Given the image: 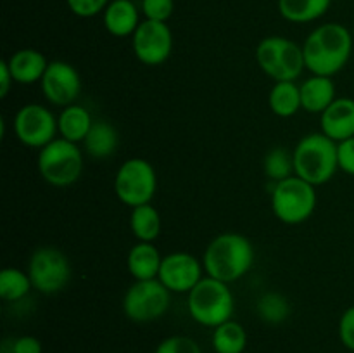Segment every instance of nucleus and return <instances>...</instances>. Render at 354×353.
<instances>
[{"label":"nucleus","instance_id":"f257e3e1","mask_svg":"<svg viewBox=\"0 0 354 353\" xmlns=\"http://www.w3.org/2000/svg\"><path fill=\"white\" fill-rule=\"evenodd\" d=\"M354 37L341 23H325L308 35L304 62L313 75L334 76L346 68L353 54Z\"/></svg>","mask_w":354,"mask_h":353},{"label":"nucleus","instance_id":"f03ea898","mask_svg":"<svg viewBox=\"0 0 354 353\" xmlns=\"http://www.w3.org/2000/svg\"><path fill=\"white\" fill-rule=\"evenodd\" d=\"M254 248L245 235L225 232L216 235L204 251L203 265L209 277L221 282H234L251 270Z\"/></svg>","mask_w":354,"mask_h":353},{"label":"nucleus","instance_id":"7ed1b4c3","mask_svg":"<svg viewBox=\"0 0 354 353\" xmlns=\"http://www.w3.org/2000/svg\"><path fill=\"white\" fill-rule=\"evenodd\" d=\"M294 175L311 185H324L339 170L337 142L325 134H310L301 138L292 151Z\"/></svg>","mask_w":354,"mask_h":353},{"label":"nucleus","instance_id":"20e7f679","mask_svg":"<svg viewBox=\"0 0 354 353\" xmlns=\"http://www.w3.org/2000/svg\"><path fill=\"white\" fill-rule=\"evenodd\" d=\"M189 314L197 324L206 327H218L225 322L232 320L235 310V300L227 282L203 277L189 293L187 300Z\"/></svg>","mask_w":354,"mask_h":353},{"label":"nucleus","instance_id":"39448f33","mask_svg":"<svg viewBox=\"0 0 354 353\" xmlns=\"http://www.w3.org/2000/svg\"><path fill=\"white\" fill-rule=\"evenodd\" d=\"M38 172L50 185H73L83 173L82 149L62 137L54 138L38 152Z\"/></svg>","mask_w":354,"mask_h":353},{"label":"nucleus","instance_id":"423d86ee","mask_svg":"<svg viewBox=\"0 0 354 353\" xmlns=\"http://www.w3.org/2000/svg\"><path fill=\"white\" fill-rule=\"evenodd\" d=\"M258 66L275 82H294L306 68L303 47L286 37H266L256 48Z\"/></svg>","mask_w":354,"mask_h":353},{"label":"nucleus","instance_id":"0eeeda50","mask_svg":"<svg viewBox=\"0 0 354 353\" xmlns=\"http://www.w3.org/2000/svg\"><path fill=\"white\" fill-rule=\"evenodd\" d=\"M317 208L315 185L297 175L277 182L272 189V210L280 221L299 225L306 221Z\"/></svg>","mask_w":354,"mask_h":353},{"label":"nucleus","instance_id":"6e6552de","mask_svg":"<svg viewBox=\"0 0 354 353\" xmlns=\"http://www.w3.org/2000/svg\"><path fill=\"white\" fill-rule=\"evenodd\" d=\"M158 189L156 170L147 159H127L114 176V190L118 199L130 208L149 204Z\"/></svg>","mask_w":354,"mask_h":353},{"label":"nucleus","instance_id":"1a4fd4ad","mask_svg":"<svg viewBox=\"0 0 354 353\" xmlns=\"http://www.w3.org/2000/svg\"><path fill=\"white\" fill-rule=\"evenodd\" d=\"M169 293L159 279L135 280L124 293V315L133 322L158 320L168 311Z\"/></svg>","mask_w":354,"mask_h":353},{"label":"nucleus","instance_id":"9d476101","mask_svg":"<svg viewBox=\"0 0 354 353\" xmlns=\"http://www.w3.org/2000/svg\"><path fill=\"white\" fill-rule=\"evenodd\" d=\"M28 275L33 289L44 294H55L64 289L71 280V265L64 253L50 246H44L31 255Z\"/></svg>","mask_w":354,"mask_h":353},{"label":"nucleus","instance_id":"9b49d317","mask_svg":"<svg viewBox=\"0 0 354 353\" xmlns=\"http://www.w3.org/2000/svg\"><path fill=\"white\" fill-rule=\"evenodd\" d=\"M14 132L21 144L33 149H41L50 144L59 134L57 118L41 104H26L14 118Z\"/></svg>","mask_w":354,"mask_h":353},{"label":"nucleus","instance_id":"f8f14e48","mask_svg":"<svg viewBox=\"0 0 354 353\" xmlns=\"http://www.w3.org/2000/svg\"><path fill=\"white\" fill-rule=\"evenodd\" d=\"M131 47L138 61L159 66L171 55L173 33L166 23L144 19L131 37Z\"/></svg>","mask_w":354,"mask_h":353},{"label":"nucleus","instance_id":"ddd939ff","mask_svg":"<svg viewBox=\"0 0 354 353\" xmlns=\"http://www.w3.org/2000/svg\"><path fill=\"white\" fill-rule=\"evenodd\" d=\"M40 83L45 99L54 106H71L82 92V76L78 69L66 61L48 62Z\"/></svg>","mask_w":354,"mask_h":353},{"label":"nucleus","instance_id":"4468645a","mask_svg":"<svg viewBox=\"0 0 354 353\" xmlns=\"http://www.w3.org/2000/svg\"><path fill=\"white\" fill-rule=\"evenodd\" d=\"M203 269L204 265L190 253H171L162 256L158 279L171 293H190L203 279Z\"/></svg>","mask_w":354,"mask_h":353},{"label":"nucleus","instance_id":"2eb2a0df","mask_svg":"<svg viewBox=\"0 0 354 353\" xmlns=\"http://www.w3.org/2000/svg\"><path fill=\"white\" fill-rule=\"evenodd\" d=\"M322 134L339 142L354 137V99L337 97L322 113Z\"/></svg>","mask_w":354,"mask_h":353},{"label":"nucleus","instance_id":"dca6fc26","mask_svg":"<svg viewBox=\"0 0 354 353\" xmlns=\"http://www.w3.org/2000/svg\"><path fill=\"white\" fill-rule=\"evenodd\" d=\"M104 28L113 37H133L140 21V12L133 0H111L102 12Z\"/></svg>","mask_w":354,"mask_h":353},{"label":"nucleus","instance_id":"f3484780","mask_svg":"<svg viewBox=\"0 0 354 353\" xmlns=\"http://www.w3.org/2000/svg\"><path fill=\"white\" fill-rule=\"evenodd\" d=\"M7 64L12 73L14 83H21V85L41 82L48 68L47 57L35 48H21V51L14 52L7 59Z\"/></svg>","mask_w":354,"mask_h":353},{"label":"nucleus","instance_id":"a211bd4d","mask_svg":"<svg viewBox=\"0 0 354 353\" xmlns=\"http://www.w3.org/2000/svg\"><path fill=\"white\" fill-rule=\"evenodd\" d=\"M335 99V83L330 76L313 75L301 85V104L308 113L322 114Z\"/></svg>","mask_w":354,"mask_h":353},{"label":"nucleus","instance_id":"6ab92c4d","mask_svg":"<svg viewBox=\"0 0 354 353\" xmlns=\"http://www.w3.org/2000/svg\"><path fill=\"white\" fill-rule=\"evenodd\" d=\"M162 256L152 242L138 241L130 249L127 258V266L135 280H151L158 279L161 270Z\"/></svg>","mask_w":354,"mask_h":353},{"label":"nucleus","instance_id":"aec40b11","mask_svg":"<svg viewBox=\"0 0 354 353\" xmlns=\"http://www.w3.org/2000/svg\"><path fill=\"white\" fill-rule=\"evenodd\" d=\"M93 120L90 116L88 109L80 104H71L68 107H62L61 114L57 116L59 135L69 142H83L92 128Z\"/></svg>","mask_w":354,"mask_h":353},{"label":"nucleus","instance_id":"412c9836","mask_svg":"<svg viewBox=\"0 0 354 353\" xmlns=\"http://www.w3.org/2000/svg\"><path fill=\"white\" fill-rule=\"evenodd\" d=\"M118 144H120V137H118L116 128L106 121H93L88 135L83 141L85 152L93 159H104L113 156L116 152Z\"/></svg>","mask_w":354,"mask_h":353},{"label":"nucleus","instance_id":"4be33fe9","mask_svg":"<svg viewBox=\"0 0 354 353\" xmlns=\"http://www.w3.org/2000/svg\"><path fill=\"white\" fill-rule=\"evenodd\" d=\"M332 0H279V12L289 23L317 21L330 9Z\"/></svg>","mask_w":354,"mask_h":353},{"label":"nucleus","instance_id":"5701e85b","mask_svg":"<svg viewBox=\"0 0 354 353\" xmlns=\"http://www.w3.org/2000/svg\"><path fill=\"white\" fill-rule=\"evenodd\" d=\"M270 109L280 118H290L303 109L301 104V87L296 82H275L268 96Z\"/></svg>","mask_w":354,"mask_h":353},{"label":"nucleus","instance_id":"b1692460","mask_svg":"<svg viewBox=\"0 0 354 353\" xmlns=\"http://www.w3.org/2000/svg\"><path fill=\"white\" fill-rule=\"evenodd\" d=\"M130 228L140 242H154L161 232V215L151 203L131 208Z\"/></svg>","mask_w":354,"mask_h":353},{"label":"nucleus","instance_id":"393cba45","mask_svg":"<svg viewBox=\"0 0 354 353\" xmlns=\"http://www.w3.org/2000/svg\"><path fill=\"white\" fill-rule=\"evenodd\" d=\"M248 346V332L239 322L228 320L214 327L213 348L216 353H242Z\"/></svg>","mask_w":354,"mask_h":353},{"label":"nucleus","instance_id":"a878e982","mask_svg":"<svg viewBox=\"0 0 354 353\" xmlns=\"http://www.w3.org/2000/svg\"><path fill=\"white\" fill-rule=\"evenodd\" d=\"M33 289L30 275L19 269H3L0 272V298L6 301H19Z\"/></svg>","mask_w":354,"mask_h":353},{"label":"nucleus","instance_id":"bb28decb","mask_svg":"<svg viewBox=\"0 0 354 353\" xmlns=\"http://www.w3.org/2000/svg\"><path fill=\"white\" fill-rule=\"evenodd\" d=\"M265 175L273 182H282L294 175V156L286 147H273L263 159Z\"/></svg>","mask_w":354,"mask_h":353},{"label":"nucleus","instance_id":"cd10ccee","mask_svg":"<svg viewBox=\"0 0 354 353\" xmlns=\"http://www.w3.org/2000/svg\"><path fill=\"white\" fill-rule=\"evenodd\" d=\"M256 311L268 324H280L290 315V303L283 294L266 293L256 303Z\"/></svg>","mask_w":354,"mask_h":353},{"label":"nucleus","instance_id":"c85d7f7f","mask_svg":"<svg viewBox=\"0 0 354 353\" xmlns=\"http://www.w3.org/2000/svg\"><path fill=\"white\" fill-rule=\"evenodd\" d=\"M140 10L145 19L168 23L175 10V0H142Z\"/></svg>","mask_w":354,"mask_h":353},{"label":"nucleus","instance_id":"c756f323","mask_svg":"<svg viewBox=\"0 0 354 353\" xmlns=\"http://www.w3.org/2000/svg\"><path fill=\"white\" fill-rule=\"evenodd\" d=\"M156 353H203L197 341L189 336H171L159 343Z\"/></svg>","mask_w":354,"mask_h":353},{"label":"nucleus","instance_id":"7c9ffc66","mask_svg":"<svg viewBox=\"0 0 354 353\" xmlns=\"http://www.w3.org/2000/svg\"><path fill=\"white\" fill-rule=\"evenodd\" d=\"M111 0H66L69 10L78 17H93L104 12Z\"/></svg>","mask_w":354,"mask_h":353},{"label":"nucleus","instance_id":"2f4dec72","mask_svg":"<svg viewBox=\"0 0 354 353\" xmlns=\"http://www.w3.org/2000/svg\"><path fill=\"white\" fill-rule=\"evenodd\" d=\"M339 338L346 348L354 352V305L342 314L339 320Z\"/></svg>","mask_w":354,"mask_h":353},{"label":"nucleus","instance_id":"473e14b6","mask_svg":"<svg viewBox=\"0 0 354 353\" xmlns=\"http://www.w3.org/2000/svg\"><path fill=\"white\" fill-rule=\"evenodd\" d=\"M337 159L339 170L354 176V137L337 144Z\"/></svg>","mask_w":354,"mask_h":353},{"label":"nucleus","instance_id":"72a5a7b5","mask_svg":"<svg viewBox=\"0 0 354 353\" xmlns=\"http://www.w3.org/2000/svg\"><path fill=\"white\" fill-rule=\"evenodd\" d=\"M12 353H41V343L35 336H21L12 343Z\"/></svg>","mask_w":354,"mask_h":353},{"label":"nucleus","instance_id":"f704fd0d","mask_svg":"<svg viewBox=\"0 0 354 353\" xmlns=\"http://www.w3.org/2000/svg\"><path fill=\"white\" fill-rule=\"evenodd\" d=\"M12 83L14 78L9 69V64H7V61H2L0 62V97H7Z\"/></svg>","mask_w":354,"mask_h":353},{"label":"nucleus","instance_id":"c9c22d12","mask_svg":"<svg viewBox=\"0 0 354 353\" xmlns=\"http://www.w3.org/2000/svg\"><path fill=\"white\" fill-rule=\"evenodd\" d=\"M353 37H354V26H353Z\"/></svg>","mask_w":354,"mask_h":353}]
</instances>
